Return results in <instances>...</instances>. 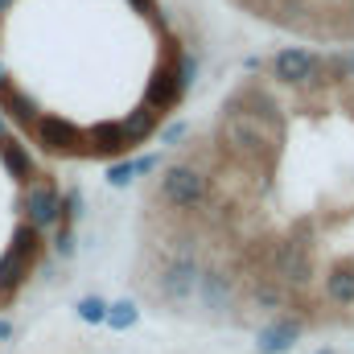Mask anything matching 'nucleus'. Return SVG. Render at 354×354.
Masks as SVG:
<instances>
[{
	"label": "nucleus",
	"mask_w": 354,
	"mask_h": 354,
	"mask_svg": "<svg viewBox=\"0 0 354 354\" xmlns=\"http://www.w3.org/2000/svg\"><path fill=\"white\" fill-rule=\"evenodd\" d=\"M128 4H132L140 17H149L153 25H161V0H128Z\"/></svg>",
	"instance_id": "3"
},
{
	"label": "nucleus",
	"mask_w": 354,
	"mask_h": 354,
	"mask_svg": "<svg viewBox=\"0 0 354 354\" xmlns=\"http://www.w3.org/2000/svg\"><path fill=\"white\" fill-rule=\"evenodd\" d=\"M0 161L8 165V174L17 177L21 185H29L33 177H37V165H33V157H29V149L17 140V136H4L0 140Z\"/></svg>",
	"instance_id": "2"
},
{
	"label": "nucleus",
	"mask_w": 354,
	"mask_h": 354,
	"mask_svg": "<svg viewBox=\"0 0 354 354\" xmlns=\"http://www.w3.org/2000/svg\"><path fill=\"white\" fill-rule=\"evenodd\" d=\"M8 136V120H4V111H0V140Z\"/></svg>",
	"instance_id": "4"
},
{
	"label": "nucleus",
	"mask_w": 354,
	"mask_h": 354,
	"mask_svg": "<svg viewBox=\"0 0 354 354\" xmlns=\"http://www.w3.org/2000/svg\"><path fill=\"white\" fill-rule=\"evenodd\" d=\"M136 284L264 351L354 334V50L313 54L288 87L252 71L227 91L149 185Z\"/></svg>",
	"instance_id": "1"
},
{
	"label": "nucleus",
	"mask_w": 354,
	"mask_h": 354,
	"mask_svg": "<svg viewBox=\"0 0 354 354\" xmlns=\"http://www.w3.org/2000/svg\"><path fill=\"white\" fill-rule=\"evenodd\" d=\"M12 8V0H0V12H8Z\"/></svg>",
	"instance_id": "5"
}]
</instances>
